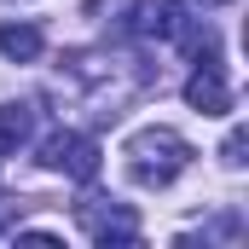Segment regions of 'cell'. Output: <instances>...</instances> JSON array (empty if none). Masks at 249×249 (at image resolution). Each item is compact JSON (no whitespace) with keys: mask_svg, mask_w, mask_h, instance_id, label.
I'll list each match as a JSON object with an SVG mask.
<instances>
[{"mask_svg":"<svg viewBox=\"0 0 249 249\" xmlns=\"http://www.w3.org/2000/svg\"><path fill=\"white\" fill-rule=\"evenodd\" d=\"M191 168V145L174 133V127H139L133 139H127V180L133 186H174L180 174Z\"/></svg>","mask_w":249,"mask_h":249,"instance_id":"obj_1","label":"cell"},{"mask_svg":"<svg viewBox=\"0 0 249 249\" xmlns=\"http://www.w3.org/2000/svg\"><path fill=\"white\" fill-rule=\"evenodd\" d=\"M41 168L87 186V180L99 174V145H93L87 133H75V127H58V133H47V139H41Z\"/></svg>","mask_w":249,"mask_h":249,"instance_id":"obj_2","label":"cell"},{"mask_svg":"<svg viewBox=\"0 0 249 249\" xmlns=\"http://www.w3.org/2000/svg\"><path fill=\"white\" fill-rule=\"evenodd\" d=\"M75 220H81V232L93 238V244H139V214L127 209V203H110V197H81L75 203Z\"/></svg>","mask_w":249,"mask_h":249,"instance_id":"obj_3","label":"cell"},{"mask_svg":"<svg viewBox=\"0 0 249 249\" xmlns=\"http://www.w3.org/2000/svg\"><path fill=\"white\" fill-rule=\"evenodd\" d=\"M186 105H191V110H203V116H226V110H232V87H226V70H220V58H203L197 70H191V81H186Z\"/></svg>","mask_w":249,"mask_h":249,"instance_id":"obj_4","label":"cell"},{"mask_svg":"<svg viewBox=\"0 0 249 249\" xmlns=\"http://www.w3.org/2000/svg\"><path fill=\"white\" fill-rule=\"evenodd\" d=\"M41 29L35 23H0V58H12V64H35L41 58Z\"/></svg>","mask_w":249,"mask_h":249,"instance_id":"obj_5","label":"cell"},{"mask_svg":"<svg viewBox=\"0 0 249 249\" xmlns=\"http://www.w3.org/2000/svg\"><path fill=\"white\" fill-rule=\"evenodd\" d=\"M29 133H35V110H29V105H0V162H6Z\"/></svg>","mask_w":249,"mask_h":249,"instance_id":"obj_6","label":"cell"},{"mask_svg":"<svg viewBox=\"0 0 249 249\" xmlns=\"http://www.w3.org/2000/svg\"><path fill=\"white\" fill-rule=\"evenodd\" d=\"M220 157H226V168H244V127H232V133H226Z\"/></svg>","mask_w":249,"mask_h":249,"instance_id":"obj_7","label":"cell"}]
</instances>
